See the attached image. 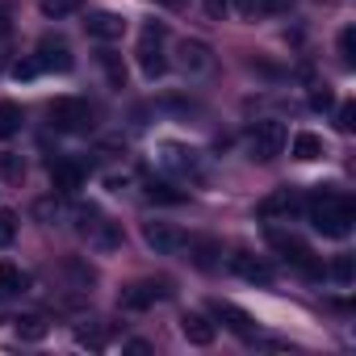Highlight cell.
Instances as JSON below:
<instances>
[{"label":"cell","instance_id":"1","mask_svg":"<svg viewBox=\"0 0 356 356\" xmlns=\"http://www.w3.org/2000/svg\"><path fill=\"white\" fill-rule=\"evenodd\" d=\"M306 218L318 235L327 239H348L352 235V222H356V206L348 193H335V189H318L310 202H306Z\"/></svg>","mask_w":356,"mask_h":356},{"label":"cell","instance_id":"2","mask_svg":"<svg viewBox=\"0 0 356 356\" xmlns=\"http://www.w3.org/2000/svg\"><path fill=\"white\" fill-rule=\"evenodd\" d=\"M51 126L63 134H92L97 130V109L80 97H59L51 105Z\"/></svg>","mask_w":356,"mask_h":356},{"label":"cell","instance_id":"3","mask_svg":"<svg viewBox=\"0 0 356 356\" xmlns=\"http://www.w3.org/2000/svg\"><path fill=\"white\" fill-rule=\"evenodd\" d=\"M134 55H138V72L147 80H159L168 72V59H163V26H143Z\"/></svg>","mask_w":356,"mask_h":356},{"label":"cell","instance_id":"4","mask_svg":"<svg viewBox=\"0 0 356 356\" xmlns=\"http://www.w3.org/2000/svg\"><path fill=\"white\" fill-rule=\"evenodd\" d=\"M281 151H285V126L281 122H256L252 134H248V155L260 159V163H268Z\"/></svg>","mask_w":356,"mask_h":356},{"label":"cell","instance_id":"5","mask_svg":"<svg viewBox=\"0 0 356 356\" xmlns=\"http://www.w3.org/2000/svg\"><path fill=\"white\" fill-rule=\"evenodd\" d=\"M268 243H273V248H277V252H281V256H285V260L293 264V268H302L306 277H323V264L314 260V252H310V248H306V243H302L298 235L273 231V235H268Z\"/></svg>","mask_w":356,"mask_h":356},{"label":"cell","instance_id":"6","mask_svg":"<svg viewBox=\"0 0 356 356\" xmlns=\"http://www.w3.org/2000/svg\"><path fill=\"white\" fill-rule=\"evenodd\" d=\"M143 239L155 256H176V252H185L189 248V235L181 227H172V222H147L143 227Z\"/></svg>","mask_w":356,"mask_h":356},{"label":"cell","instance_id":"7","mask_svg":"<svg viewBox=\"0 0 356 356\" xmlns=\"http://www.w3.org/2000/svg\"><path fill=\"white\" fill-rule=\"evenodd\" d=\"M76 227H80V235H88V239H92L97 248H105V252L122 243V235H118V227H113L109 218H101V214H97L92 206H88V210H84V206L76 210Z\"/></svg>","mask_w":356,"mask_h":356},{"label":"cell","instance_id":"8","mask_svg":"<svg viewBox=\"0 0 356 356\" xmlns=\"http://www.w3.org/2000/svg\"><path fill=\"white\" fill-rule=\"evenodd\" d=\"M168 298H172V285L168 281H134V285L122 289V306L126 310H151V306H159Z\"/></svg>","mask_w":356,"mask_h":356},{"label":"cell","instance_id":"9","mask_svg":"<svg viewBox=\"0 0 356 356\" xmlns=\"http://www.w3.org/2000/svg\"><path fill=\"white\" fill-rule=\"evenodd\" d=\"M34 59H38V67H42V72H59V76L76 67V55H72V47H67L63 38H51V34L38 42Z\"/></svg>","mask_w":356,"mask_h":356},{"label":"cell","instance_id":"10","mask_svg":"<svg viewBox=\"0 0 356 356\" xmlns=\"http://www.w3.org/2000/svg\"><path fill=\"white\" fill-rule=\"evenodd\" d=\"M231 273L243 277V281H252V285H273V268L264 260H256L252 252H235L231 256Z\"/></svg>","mask_w":356,"mask_h":356},{"label":"cell","instance_id":"11","mask_svg":"<svg viewBox=\"0 0 356 356\" xmlns=\"http://www.w3.org/2000/svg\"><path fill=\"white\" fill-rule=\"evenodd\" d=\"M163 163L172 168V172H181V176H193V181H202V159H197V151L193 147H163Z\"/></svg>","mask_w":356,"mask_h":356},{"label":"cell","instance_id":"12","mask_svg":"<svg viewBox=\"0 0 356 356\" xmlns=\"http://www.w3.org/2000/svg\"><path fill=\"white\" fill-rule=\"evenodd\" d=\"M51 185H55V193H76V189H84V168H80L76 159L51 163Z\"/></svg>","mask_w":356,"mask_h":356},{"label":"cell","instance_id":"13","mask_svg":"<svg viewBox=\"0 0 356 356\" xmlns=\"http://www.w3.org/2000/svg\"><path fill=\"white\" fill-rule=\"evenodd\" d=\"M176 55H181V67H185L189 76H197V72H210V63H214L210 47H206V42H197V38H185L181 47H176Z\"/></svg>","mask_w":356,"mask_h":356},{"label":"cell","instance_id":"14","mask_svg":"<svg viewBox=\"0 0 356 356\" xmlns=\"http://www.w3.org/2000/svg\"><path fill=\"white\" fill-rule=\"evenodd\" d=\"M84 30H88V38H97V42H113V38L126 34V22H122L118 13H92V17L84 22Z\"/></svg>","mask_w":356,"mask_h":356},{"label":"cell","instance_id":"15","mask_svg":"<svg viewBox=\"0 0 356 356\" xmlns=\"http://www.w3.org/2000/svg\"><path fill=\"white\" fill-rule=\"evenodd\" d=\"M181 335H185L193 348H210L218 331H214V323H210L206 314H185V318H181Z\"/></svg>","mask_w":356,"mask_h":356},{"label":"cell","instance_id":"16","mask_svg":"<svg viewBox=\"0 0 356 356\" xmlns=\"http://www.w3.org/2000/svg\"><path fill=\"white\" fill-rule=\"evenodd\" d=\"M293 210H298V193H293V189H277V193H268V197L256 206L260 218H281V214H293Z\"/></svg>","mask_w":356,"mask_h":356},{"label":"cell","instance_id":"17","mask_svg":"<svg viewBox=\"0 0 356 356\" xmlns=\"http://www.w3.org/2000/svg\"><path fill=\"white\" fill-rule=\"evenodd\" d=\"M214 314H218L235 335H252V331H256L252 314H248V310H239V306H231V302H214Z\"/></svg>","mask_w":356,"mask_h":356},{"label":"cell","instance_id":"18","mask_svg":"<svg viewBox=\"0 0 356 356\" xmlns=\"http://www.w3.org/2000/svg\"><path fill=\"white\" fill-rule=\"evenodd\" d=\"M293 5V0H235L239 17H277Z\"/></svg>","mask_w":356,"mask_h":356},{"label":"cell","instance_id":"19","mask_svg":"<svg viewBox=\"0 0 356 356\" xmlns=\"http://www.w3.org/2000/svg\"><path fill=\"white\" fill-rule=\"evenodd\" d=\"M293 159H302V163L323 159V138H318V134H310V130H302V134L293 138Z\"/></svg>","mask_w":356,"mask_h":356},{"label":"cell","instance_id":"20","mask_svg":"<svg viewBox=\"0 0 356 356\" xmlns=\"http://www.w3.org/2000/svg\"><path fill=\"white\" fill-rule=\"evenodd\" d=\"M22 122H26L22 105H13V101H0V138H13V134H22Z\"/></svg>","mask_w":356,"mask_h":356},{"label":"cell","instance_id":"21","mask_svg":"<svg viewBox=\"0 0 356 356\" xmlns=\"http://www.w3.org/2000/svg\"><path fill=\"white\" fill-rule=\"evenodd\" d=\"M30 289V277L17 268V264H0V293H26Z\"/></svg>","mask_w":356,"mask_h":356},{"label":"cell","instance_id":"22","mask_svg":"<svg viewBox=\"0 0 356 356\" xmlns=\"http://www.w3.org/2000/svg\"><path fill=\"white\" fill-rule=\"evenodd\" d=\"M147 202H159V206H181V202H185V193H181V189H172V185L151 181V185H147Z\"/></svg>","mask_w":356,"mask_h":356},{"label":"cell","instance_id":"23","mask_svg":"<svg viewBox=\"0 0 356 356\" xmlns=\"http://www.w3.org/2000/svg\"><path fill=\"white\" fill-rule=\"evenodd\" d=\"M13 323H17V335H22V339H47V318L22 314V318H13Z\"/></svg>","mask_w":356,"mask_h":356},{"label":"cell","instance_id":"24","mask_svg":"<svg viewBox=\"0 0 356 356\" xmlns=\"http://www.w3.org/2000/svg\"><path fill=\"white\" fill-rule=\"evenodd\" d=\"M339 63H343V67L356 63V30H352V26L339 30Z\"/></svg>","mask_w":356,"mask_h":356},{"label":"cell","instance_id":"25","mask_svg":"<svg viewBox=\"0 0 356 356\" xmlns=\"http://www.w3.org/2000/svg\"><path fill=\"white\" fill-rule=\"evenodd\" d=\"M80 9V0H42V17H67V13H76Z\"/></svg>","mask_w":356,"mask_h":356},{"label":"cell","instance_id":"26","mask_svg":"<svg viewBox=\"0 0 356 356\" xmlns=\"http://www.w3.org/2000/svg\"><path fill=\"white\" fill-rule=\"evenodd\" d=\"M17 239V214L13 210H0V248H9Z\"/></svg>","mask_w":356,"mask_h":356},{"label":"cell","instance_id":"27","mask_svg":"<svg viewBox=\"0 0 356 356\" xmlns=\"http://www.w3.org/2000/svg\"><path fill=\"white\" fill-rule=\"evenodd\" d=\"M331 277H335L339 285H352V277H356V264H352V256H335V264H331Z\"/></svg>","mask_w":356,"mask_h":356},{"label":"cell","instance_id":"28","mask_svg":"<svg viewBox=\"0 0 356 356\" xmlns=\"http://www.w3.org/2000/svg\"><path fill=\"white\" fill-rule=\"evenodd\" d=\"M101 63H105V72H109V84H113V88H122V84H126V67L118 63V55H109V51H105V55H101Z\"/></svg>","mask_w":356,"mask_h":356},{"label":"cell","instance_id":"29","mask_svg":"<svg viewBox=\"0 0 356 356\" xmlns=\"http://www.w3.org/2000/svg\"><path fill=\"white\" fill-rule=\"evenodd\" d=\"M22 172H26V163L17 155H0V176L5 181H22Z\"/></svg>","mask_w":356,"mask_h":356},{"label":"cell","instance_id":"30","mask_svg":"<svg viewBox=\"0 0 356 356\" xmlns=\"http://www.w3.org/2000/svg\"><path fill=\"white\" fill-rule=\"evenodd\" d=\"M42 67H38V59H17L13 63V80H34Z\"/></svg>","mask_w":356,"mask_h":356},{"label":"cell","instance_id":"31","mask_svg":"<svg viewBox=\"0 0 356 356\" xmlns=\"http://www.w3.org/2000/svg\"><path fill=\"white\" fill-rule=\"evenodd\" d=\"M214 256H218V243H210V239H202V243H197V264H202V268H214V264H218Z\"/></svg>","mask_w":356,"mask_h":356},{"label":"cell","instance_id":"32","mask_svg":"<svg viewBox=\"0 0 356 356\" xmlns=\"http://www.w3.org/2000/svg\"><path fill=\"white\" fill-rule=\"evenodd\" d=\"M76 339H80L84 348H105V331H97V327H80Z\"/></svg>","mask_w":356,"mask_h":356},{"label":"cell","instance_id":"33","mask_svg":"<svg viewBox=\"0 0 356 356\" xmlns=\"http://www.w3.org/2000/svg\"><path fill=\"white\" fill-rule=\"evenodd\" d=\"M352 126H356V105L348 101V105H339V130L352 134Z\"/></svg>","mask_w":356,"mask_h":356},{"label":"cell","instance_id":"34","mask_svg":"<svg viewBox=\"0 0 356 356\" xmlns=\"http://www.w3.org/2000/svg\"><path fill=\"white\" fill-rule=\"evenodd\" d=\"M310 105H314V109H331V105H335L331 88H314V92H310Z\"/></svg>","mask_w":356,"mask_h":356},{"label":"cell","instance_id":"35","mask_svg":"<svg viewBox=\"0 0 356 356\" xmlns=\"http://www.w3.org/2000/svg\"><path fill=\"white\" fill-rule=\"evenodd\" d=\"M227 9H231V0H206V13L210 17H222Z\"/></svg>","mask_w":356,"mask_h":356},{"label":"cell","instance_id":"36","mask_svg":"<svg viewBox=\"0 0 356 356\" xmlns=\"http://www.w3.org/2000/svg\"><path fill=\"white\" fill-rule=\"evenodd\" d=\"M126 352H134V356H147V352H151V343H147V339H130V343H126Z\"/></svg>","mask_w":356,"mask_h":356},{"label":"cell","instance_id":"37","mask_svg":"<svg viewBox=\"0 0 356 356\" xmlns=\"http://www.w3.org/2000/svg\"><path fill=\"white\" fill-rule=\"evenodd\" d=\"M159 5H168V9H176V5H181V0H159Z\"/></svg>","mask_w":356,"mask_h":356}]
</instances>
